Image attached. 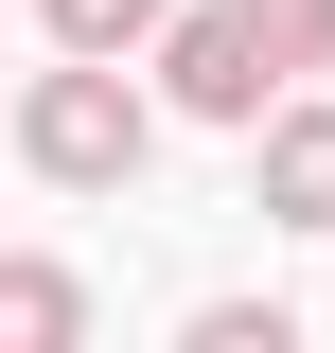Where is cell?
Listing matches in <instances>:
<instances>
[{
    "label": "cell",
    "mask_w": 335,
    "mask_h": 353,
    "mask_svg": "<svg viewBox=\"0 0 335 353\" xmlns=\"http://www.w3.org/2000/svg\"><path fill=\"white\" fill-rule=\"evenodd\" d=\"M18 159H36L53 194H124V176L159 159V106L124 88V53H71V71L18 88Z\"/></svg>",
    "instance_id": "1"
},
{
    "label": "cell",
    "mask_w": 335,
    "mask_h": 353,
    "mask_svg": "<svg viewBox=\"0 0 335 353\" xmlns=\"http://www.w3.org/2000/svg\"><path fill=\"white\" fill-rule=\"evenodd\" d=\"M141 53H159V88L194 106V124H265V88H283L265 36H247V0H194V18L159 0V36H141Z\"/></svg>",
    "instance_id": "2"
},
{
    "label": "cell",
    "mask_w": 335,
    "mask_h": 353,
    "mask_svg": "<svg viewBox=\"0 0 335 353\" xmlns=\"http://www.w3.org/2000/svg\"><path fill=\"white\" fill-rule=\"evenodd\" d=\"M265 212L335 230V106H283V124H265Z\"/></svg>",
    "instance_id": "3"
},
{
    "label": "cell",
    "mask_w": 335,
    "mask_h": 353,
    "mask_svg": "<svg viewBox=\"0 0 335 353\" xmlns=\"http://www.w3.org/2000/svg\"><path fill=\"white\" fill-rule=\"evenodd\" d=\"M88 336V283L71 265H0V353H71Z\"/></svg>",
    "instance_id": "4"
},
{
    "label": "cell",
    "mask_w": 335,
    "mask_h": 353,
    "mask_svg": "<svg viewBox=\"0 0 335 353\" xmlns=\"http://www.w3.org/2000/svg\"><path fill=\"white\" fill-rule=\"evenodd\" d=\"M247 36H265V71H335V0H247Z\"/></svg>",
    "instance_id": "5"
},
{
    "label": "cell",
    "mask_w": 335,
    "mask_h": 353,
    "mask_svg": "<svg viewBox=\"0 0 335 353\" xmlns=\"http://www.w3.org/2000/svg\"><path fill=\"white\" fill-rule=\"evenodd\" d=\"M159 36V0H53V53H141Z\"/></svg>",
    "instance_id": "6"
}]
</instances>
